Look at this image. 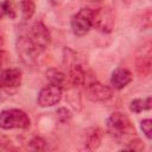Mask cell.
<instances>
[{
	"label": "cell",
	"instance_id": "cell-3",
	"mask_svg": "<svg viewBox=\"0 0 152 152\" xmlns=\"http://www.w3.org/2000/svg\"><path fill=\"white\" fill-rule=\"evenodd\" d=\"M84 94L88 100L91 102H106L110 100L114 95L113 89L108 86L102 84L101 82L96 81L95 78L86 80L84 81Z\"/></svg>",
	"mask_w": 152,
	"mask_h": 152
},
{
	"label": "cell",
	"instance_id": "cell-26",
	"mask_svg": "<svg viewBox=\"0 0 152 152\" xmlns=\"http://www.w3.org/2000/svg\"><path fill=\"white\" fill-rule=\"evenodd\" d=\"M62 1H63V0H50V2H51L52 6H58V5L62 4Z\"/></svg>",
	"mask_w": 152,
	"mask_h": 152
},
{
	"label": "cell",
	"instance_id": "cell-11",
	"mask_svg": "<svg viewBox=\"0 0 152 152\" xmlns=\"http://www.w3.org/2000/svg\"><path fill=\"white\" fill-rule=\"evenodd\" d=\"M69 66V75L66 76V81L70 83L72 87H81L84 84L86 81V71L78 63H71L68 65Z\"/></svg>",
	"mask_w": 152,
	"mask_h": 152
},
{
	"label": "cell",
	"instance_id": "cell-16",
	"mask_svg": "<svg viewBox=\"0 0 152 152\" xmlns=\"http://www.w3.org/2000/svg\"><path fill=\"white\" fill-rule=\"evenodd\" d=\"M4 8H5V15L8 17L10 19H15L17 17V10L13 0H4Z\"/></svg>",
	"mask_w": 152,
	"mask_h": 152
},
{
	"label": "cell",
	"instance_id": "cell-19",
	"mask_svg": "<svg viewBox=\"0 0 152 152\" xmlns=\"http://www.w3.org/2000/svg\"><path fill=\"white\" fill-rule=\"evenodd\" d=\"M56 115H57L58 121H61V122H63V124H64V122H68V121L71 119V116H72L71 112H70L68 108H65V107L58 108L57 112H56Z\"/></svg>",
	"mask_w": 152,
	"mask_h": 152
},
{
	"label": "cell",
	"instance_id": "cell-22",
	"mask_svg": "<svg viewBox=\"0 0 152 152\" xmlns=\"http://www.w3.org/2000/svg\"><path fill=\"white\" fill-rule=\"evenodd\" d=\"M6 58H7V52L0 49V69H1V66L5 64Z\"/></svg>",
	"mask_w": 152,
	"mask_h": 152
},
{
	"label": "cell",
	"instance_id": "cell-25",
	"mask_svg": "<svg viewBox=\"0 0 152 152\" xmlns=\"http://www.w3.org/2000/svg\"><path fill=\"white\" fill-rule=\"evenodd\" d=\"M4 44H5V36H4V32L0 30V48L4 46Z\"/></svg>",
	"mask_w": 152,
	"mask_h": 152
},
{
	"label": "cell",
	"instance_id": "cell-20",
	"mask_svg": "<svg viewBox=\"0 0 152 152\" xmlns=\"http://www.w3.org/2000/svg\"><path fill=\"white\" fill-rule=\"evenodd\" d=\"M127 145L124 146V150H132V151H140L144 148V144L139 140V139H129L127 142Z\"/></svg>",
	"mask_w": 152,
	"mask_h": 152
},
{
	"label": "cell",
	"instance_id": "cell-14",
	"mask_svg": "<svg viewBox=\"0 0 152 152\" xmlns=\"http://www.w3.org/2000/svg\"><path fill=\"white\" fill-rule=\"evenodd\" d=\"M101 139H102V133H101L100 128H93L87 134L86 147L88 150H96L101 145Z\"/></svg>",
	"mask_w": 152,
	"mask_h": 152
},
{
	"label": "cell",
	"instance_id": "cell-8",
	"mask_svg": "<svg viewBox=\"0 0 152 152\" xmlns=\"http://www.w3.org/2000/svg\"><path fill=\"white\" fill-rule=\"evenodd\" d=\"M62 99V87L49 84L40 89L37 96V103L39 107L46 108L57 104Z\"/></svg>",
	"mask_w": 152,
	"mask_h": 152
},
{
	"label": "cell",
	"instance_id": "cell-21",
	"mask_svg": "<svg viewBox=\"0 0 152 152\" xmlns=\"http://www.w3.org/2000/svg\"><path fill=\"white\" fill-rule=\"evenodd\" d=\"M10 95V91H8V89H6L4 86H1L0 84V103L1 102H4L6 99H7V96Z\"/></svg>",
	"mask_w": 152,
	"mask_h": 152
},
{
	"label": "cell",
	"instance_id": "cell-9",
	"mask_svg": "<svg viewBox=\"0 0 152 152\" xmlns=\"http://www.w3.org/2000/svg\"><path fill=\"white\" fill-rule=\"evenodd\" d=\"M23 81V71L19 68H10L0 71V84L12 90L20 87Z\"/></svg>",
	"mask_w": 152,
	"mask_h": 152
},
{
	"label": "cell",
	"instance_id": "cell-2",
	"mask_svg": "<svg viewBox=\"0 0 152 152\" xmlns=\"http://www.w3.org/2000/svg\"><path fill=\"white\" fill-rule=\"evenodd\" d=\"M30 118L21 109H5L0 113V128L13 129V128H27L30 127Z\"/></svg>",
	"mask_w": 152,
	"mask_h": 152
},
{
	"label": "cell",
	"instance_id": "cell-5",
	"mask_svg": "<svg viewBox=\"0 0 152 152\" xmlns=\"http://www.w3.org/2000/svg\"><path fill=\"white\" fill-rule=\"evenodd\" d=\"M115 26V15L109 7H100L93 11L91 27L100 32L110 33Z\"/></svg>",
	"mask_w": 152,
	"mask_h": 152
},
{
	"label": "cell",
	"instance_id": "cell-7",
	"mask_svg": "<svg viewBox=\"0 0 152 152\" xmlns=\"http://www.w3.org/2000/svg\"><path fill=\"white\" fill-rule=\"evenodd\" d=\"M17 50L19 58L26 66H34L37 63V58L40 55L36 48L31 44L27 36H21L18 38L17 42Z\"/></svg>",
	"mask_w": 152,
	"mask_h": 152
},
{
	"label": "cell",
	"instance_id": "cell-23",
	"mask_svg": "<svg viewBox=\"0 0 152 152\" xmlns=\"http://www.w3.org/2000/svg\"><path fill=\"white\" fill-rule=\"evenodd\" d=\"M8 142H10V141H8V139H7L4 134H1V133H0V147H4V146H5V145H7Z\"/></svg>",
	"mask_w": 152,
	"mask_h": 152
},
{
	"label": "cell",
	"instance_id": "cell-13",
	"mask_svg": "<svg viewBox=\"0 0 152 152\" xmlns=\"http://www.w3.org/2000/svg\"><path fill=\"white\" fill-rule=\"evenodd\" d=\"M152 107V100L151 96L144 97V99H134L129 103V109L133 113H140L144 110H148Z\"/></svg>",
	"mask_w": 152,
	"mask_h": 152
},
{
	"label": "cell",
	"instance_id": "cell-17",
	"mask_svg": "<svg viewBox=\"0 0 152 152\" xmlns=\"http://www.w3.org/2000/svg\"><path fill=\"white\" fill-rule=\"evenodd\" d=\"M140 128L142 131V133L145 134V137L151 140L152 139V120L151 119H145L140 122Z\"/></svg>",
	"mask_w": 152,
	"mask_h": 152
},
{
	"label": "cell",
	"instance_id": "cell-4",
	"mask_svg": "<svg viewBox=\"0 0 152 152\" xmlns=\"http://www.w3.org/2000/svg\"><path fill=\"white\" fill-rule=\"evenodd\" d=\"M27 38L39 53L44 52L51 43V34L42 21H36L31 26Z\"/></svg>",
	"mask_w": 152,
	"mask_h": 152
},
{
	"label": "cell",
	"instance_id": "cell-18",
	"mask_svg": "<svg viewBox=\"0 0 152 152\" xmlns=\"http://www.w3.org/2000/svg\"><path fill=\"white\" fill-rule=\"evenodd\" d=\"M30 148L34 150V151H43L46 148V142L43 138L40 137H34L31 141H30Z\"/></svg>",
	"mask_w": 152,
	"mask_h": 152
},
{
	"label": "cell",
	"instance_id": "cell-6",
	"mask_svg": "<svg viewBox=\"0 0 152 152\" xmlns=\"http://www.w3.org/2000/svg\"><path fill=\"white\" fill-rule=\"evenodd\" d=\"M93 11L94 10H91V8L83 7L76 14H74L71 17L70 25H71V30H72L74 34L82 37L89 32V30L91 28Z\"/></svg>",
	"mask_w": 152,
	"mask_h": 152
},
{
	"label": "cell",
	"instance_id": "cell-15",
	"mask_svg": "<svg viewBox=\"0 0 152 152\" xmlns=\"http://www.w3.org/2000/svg\"><path fill=\"white\" fill-rule=\"evenodd\" d=\"M20 7H21V15H23L24 20H28L33 17V14L36 12L34 0H21Z\"/></svg>",
	"mask_w": 152,
	"mask_h": 152
},
{
	"label": "cell",
	"instance_id": "cell-12",
	"mask_svg": "<svg viewBox=\"0 0 152 152\" xmlns=\"http://www.w3.org/2000/svg\"><path fill=\"white\" fill-rule=\"evenodd\" d=\"M46 80L49 81L50 84L62 87L66 82V75L63 71H61L59 69L51 68L46 71Z\"/></svg>",
	"mask_w": 152,
	"mask_h": 152
},
{
	"label": "cell",
	"instance_id": "cell-1",
	"mask_svg": "<svg viewBox=\"0 0 152 152\" xmlns=\"http://www.w3.org/2000/svg\"><path fill=\"white\" fill-rule=\"evenodd\" d=\"M108 133L116 140H124L134 135L135 129L129 118L122 113H112L106 121Z\"/></svg>",
	"mask_w": 152,
	"mask_h": 152
},
{
	"label": "cell",
	"instance_id": "cell-10",
	"mask_svg": "<svg viewBox=\"0 0 152 152\" xmlns=\"http://www.w3.org/2000/svg\"><path fill=\"white\" fill-rule=\"evenodd\" d=\"M132 81V74L125 68H116L110 76V84L114 89H124Z\"/></svg>",
	"mask_w": 152,
	"mask_h": 152
},
{
	"label": "cell",
	"instance_id": "cell-24",
	"mask_svg": "<svg viewBox=\"0 0 152 152\" xmlns=\"http://www.w3.org/2000/svg\"><path fill=\"white\" fill-rule=\"evenodd\" d=\"M4 17H6L5 15V8H4V4H2V1L0 2V19H2Z\"/></svg>",
	"mask_w": 152,
	"mask_h": 152
}]
</instances>
